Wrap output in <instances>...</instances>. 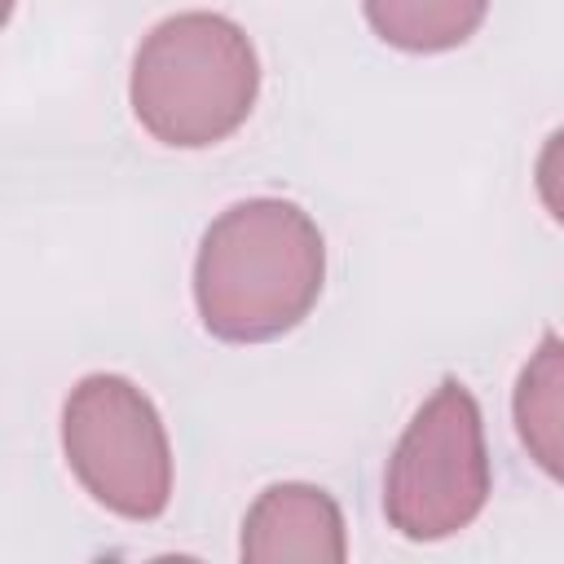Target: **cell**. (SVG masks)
<instances>
[{
    "mask_svg": "<svg viewBox=\"0 0 564 564\" xmlns=\"http://www.w3.org/2000/svg\"><path fill=\"white\" fill-rule=\"evenodd\" d=\"M375 35L405 53H441L476 35L489 0H361Z\"/></svg>",
    "mask_w": 564,
    "mask_h": 564,
    "instance_id": "cell-6",
    "label": "cell"
},
{
    "mask_svg": "<svg viewBox=\"0 0 564 564\" xmlns=\"http://www.w3.org/2000/svg\"><path fill=\"white\" fill-rule=\"evenodd\" d=\"M260 66L251 40L220 13L159 22L132 62V110L163 145L198 150L225 141L256 101Z\"/></svg>",
    "mask_w": 564,
    "mask_h": 564,
    "instance_id": "cell-2",
    "label": "cell"
},
{
    "mask_svg": "<svg viewBox=\"0 0 564 564\" xmlns=\"http://www.w3.org/2000/svg\"><path fill=\"white\" fill-rule=\"evenodd\" d=\"M489 498V458L480 410L458 379H445L405 427L388 476L383 511L414 542L467 529Z\"/></svg>",
    "mask_w": 564,
    "mask_h": 564,
    "instance_id": "cell-3",
    "label": "cell"
},
{
    "mask_svg": "<svg viewBox=\"0 0 564 564\" xmlns=\"http://www.w3.org/2000/svg\"><path fill=\"white\" fill-rule=\"evenodd\" d=\"M247 529H286L278 560H344L339 511L322 489H308V485L269 489L251 507Z\"/></svg>",
    "mask_w": 564,
    "mask_h": 564,
    "instance_id": "cell-7",
    "label": "cell"
},
{
    "mask_svg": "<svg viewBox=\"0 0 564 564\" xmlns=\"http://www.w3.org/2000/svg\"><path fill=\"white\" fill-rule=\"evenodd\" d=\"M326 247L286 198H247L220 212L198 247L194 300L225 344H264L295 330L322 295Z\"/></svg>",
    "mask_w": 564,
    "mask_h": 564,
    "instance_id": "cell-1",
    "label": "cell"
},
{
    "mask_svg": "<svg viewBox=\"0 0 564 564\" xmlns=\"http://www.w3.org/2000/svg\"><path fill=\"white\" fill-rule=\"evenodd\" d=\"M538 194H542L546 212L564 225V128L551 132V141L538 154Z\"/></svg>",
    "mask_w": 564,
    "mask_h": 564,
    "instance_id": "cell-8",
    "label": "cell"
},
{
    "mask_svg": "<svg viewBox=\"0 0 564 564\" xmlns=\"http://www.w3.org/2000/svg\"><path fill=\"white\" fill-rule=\"evenodd\" d=\"M516 432L524 449L564 485V339L542 335L516 383Z\"/></svg>",
    "mask_w": 564,
    "mask_h": 564,
    "instance_id": "cell-5",
    "label": "cell"
},
{
    "mask_svg": "<svg viewBox=\"0 0 564 564\" xmlns=\"http://www.w3.org/2000/svg\"><path fill=\"white\" fill-rule=\"evenodd\" d=\"M62 445L84 489L128 516L154 520L172 494L167 436L154 405L119 375H88L62 414Z\"/></svg>",
    "mask_w": 564,
    "mask_h": 564,
    "instance_id": "cell-4",
    "label": "cell"
}]
</instances>
